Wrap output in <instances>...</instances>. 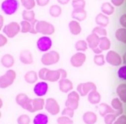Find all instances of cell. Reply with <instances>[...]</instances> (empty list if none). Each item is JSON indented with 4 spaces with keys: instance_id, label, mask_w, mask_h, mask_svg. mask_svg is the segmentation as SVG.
I'll list each match as a JSON object with an SVG mask.
<instances>
[{
    "instance_id": "1",
    "label": "cell",
    "mask_w": 126,
    "mask_h": 124,
    "mask_svg": "<svg viewBox=\"0 0 126 124\" xmlns=\"http://www.w3.org/2000/svg\"><path fill=\"white\" fill-rule=\"evenodd\" d=\"M38 77L41 80L48 81L50 82H56L61 79L67 78V72L64 69L49 70L47 68H42L38 71Z\"/></svg>"
},
{
    "instance_id": "2",
    "label": "cell",
    "mask_w": 126,
    "mask_h": 124,
    "mask_svg": "<svg viewBox=\"0 0 126 124\" xmlns=\"http://www.w3.org/2000/svg\"><path fill=\"white\" fill-rule=\"evenodd\" d=\"M16 78V73L13 69L7 70L3 75L0 76V87L5 89L13 84Z\"/></svg>"
},
{
    "instance_id": "3",
    "label": "cell",
    "mask_w": 126,
    "mask_h": 124,
    "mask_svg": "<svg viewBox=\"0 0 126 124\" xmlns=\"http://www.w3.org/2000/svg\"><path fill=\"white\" fill-rule=\"evenodd\" d=\"M60 60V54L56 51H49L46 52L41 57V63L46 66L57 64Z\"/></svg>"
},
{
    "instance_id": "4",
    "label": "cell",
    "mask_w": 126,
    "mask_h": 124,
    "mask_svg": "<svg viewBox=\"0 0 126 124\" xmlns=\"http://www.w3.org/2000/svg\"><path fill=\"white\" fill-rule=\"evenodd\" d=\"M35 29L38 33H41L47 36L52 35L55 30L54 25L46 21H38Z\"/></svg>"
},
{
    "instance_id": "5",
    "label": "cell",
    "mask_w": 126,
    "mask_h": 124,
    "mask_svg": "<svg viewBox=\"0 0 126 124\" xmlns=\"http://www.w3.org/2000/svg\"><path fill=\"white\" fill-rule=\"evenodd\" d=\"M19 7L18 0H4L1 2V8L2 11L8 15L14 14Z\"/></svg>"
},
{
    "instance_id": "6",
    "label": "cell",
    "mask_w": 126,
    "mask_h": 124,
    "mask_svg": "<svg viewBox=\"0 0 126 124\" xmlns=\"http://www.w3.org/2000/svg\"><path fill=\"white\" fill-rule=\"evenodd\" d=\"M32 99H30L25 93H19L16 96V102L24 110L32 113Z\"/></svg>"
},
{
    "instance_id": "7",
    "label": "cell",
    "mask_w": 126,
    "mask_h": 124,
    "mask_svg": "<svg viewBox=\"0 0 126 124\" xmlns=\"http://www.w3.org/2000/svg\"><path fill=\"white\" fill-rule=\"evenodd\" d=\"M2 32L7 37L13 38L21 32V25H19L17 22L12 21L3 27Z\"/></svg>"
},
{
    "instance_id": "8",
    "label": "cell",
    "mask_w": 126,
    "mask_h": 124,
    "mask_svg": "<svg viewBox=\"0 0 126 124\" xmlns=\"http://www.w3.org/2000/svg\"><path fill=\"white\" fill-rule=\"evenodd\" d=\"M80 94L78 91H71L69 93L67 96V99L65 102V107L71 108L74 110H78L79 107V101H80Z\"/></svg>"
},
{
    "instance_id": "9",
    "label": "cell",
    "mask_w": 126,
    "mask_h": 124,
    "mask_svg": "<svg viewBox=\"0 0 126 124\" xmlns=\"http://www.w3.org/2000/svg\"><path fill=\"white\" fill-rule=\"evenodd\" d=\"M45 110L51 115H57L60 112V106L58 101L53 98H49L45 102Z\"/></svg>"
},
{
    "instance_id": "10",
    "label": "cell",
    "mask_w": 126,
    "mask_h": 124,
    "mask_svg": "<svg viewBox=\"0 0 126 124\" xmlns=\"http://www.w3.org/2000/svg\"><path fill=\"white\" fill-rule=\"evenodd\" d=\"M94 90H97V86L92 82L80 83L77 87V91L80 96H86Z\"/></svg>"
},
{
    "instance_id": "11",
    "label": "cell",
    "mask_w": 126,
    "mask_h": 124,
    "mask_svg": "<svg viewBox=\"0 0 126 124\" xmlns=\"http://www.w3.org/2000/svg\"><path fill=\"white\" fill-rule=\"evenodd\" d=\"M106 62L112 66H119L123 62V58L115 51H109L106 57Z\"/></svg>"
},
{
    "instance_id": "12",
    "label": "cell",
    "mask_w": 126,
    "mask_h": 124,
    "mask_svg": "<svg viewBox=\"0 0 126 124\" xmlns=\"http://www.w3.org/2000/svg\"><path fill=\"white\" fill-rule=\"evenodd\" d=\"M52 45V41L51 38L47 35L41 37L37 41V48L41 52H47Z\"/></svg>"
},
{
    "instance_id": "13",
    "label": "cell",
    "mask_w": 126,
    "mask_h": 124,
    "mask_svg": "<svg viewBox=\"0 0 126 124\" xmlns=\"http://www.w3.org/2000/svg\"><path fill=\"white\" fill-rule=\"evenodd\" d=\"M86 60V55L83 52L78 51L77 53L73 54L72 57H71L70 63L75 68H80L83 66Z\"/></svg>"
},
{
    "instance_id": "14",
    "label": "cell",
    "mask_w": 126,
    "mask_h": 124,
    "mask_svg": "<svg viewBox=\"0 0 126 124\" xmlns=\"http://www.w3.org/2000/svg\"><path fill=\"white\" fill-rule=\"evenodd\" d=\"M48 89H49V85L46 82H40L35 84V85L34 86L33 92L37 96L42 97L47 93Z\"/></svg>"
},
{
    "instance_id": "15",
    "label": "cell",
    "mask_w": 126,
    "mask_h": 124,
    "mask_svg": "<svg viewBox=\"0 0 126 124\" xmlns=\"http://www.w3.org/2000/svg\"><path fill=\"white\" fill-rule=\"evenodd\" d=\"M58 86H59V90L63 93H69L70 91H72L73 89L72 82L67 78L61 79L58 82Z\"/></svg>"
},
{
    "instance_id": "16",
    "label": "cell",
    "mask_w": 126,
    "mask_h": 124,
    "mask_svg": "<svg viewBox=\"0 0 126 124\" xmlns=\"http://www.w3.org/2000/svg\"><path fill=\"white\" fill-rule=\"evenodd\" d=\"M100 40V37H99L97 35L92 32V34H90L89 36H87L86 40L88 43L89 47L92 50L94 49L99 47Z\"/></svg>"
},
{
    "instance_id": "17",
    "label": "cell",
    "mask_w": 126,
    "mask_h": 124,
    "mask_svg": "<svg viewBox=\"0 0 126 124\" xmlns=\"http://www.w3.org/2000/svg\"><path fill=\"white\" fill-rule=\"evenodd\" d=\"M19 60L24 65H30L33 62L32 54L29 50H23L19 54Z\"/></svg>"
},
{
    "instance_id": "18",
    "label": "cell",
    "mask_w": 126,
    "mask_h": 124,
    "mask_svg": "<svg viewBox=\"0 0 126 124\" xmlns=\"http://www.w3.org/2000/svg\"><path fill=\"white\" fill-rule=\"evenodd\" d=\"M1 63L4 68H10L15 63V59L13 55L10 54H5L1 58Z\"/></svg>"
},
{
    "instance_id": "19",
    "label": "cell",
    "mask_w": 126,
    "mask_h": 124,
    "mask_svg": "<svg viewBox=\"0 0 126 124\" xmlns=\"http://www.w3.org/2000/svg\"><path fill=\"white\" fill-rule=\"evenodd\" d=\"M83 121L86 124H95L97 121V116L94 112H86L83 115Z\"/></svg>"
},
{
    "instance_id": "20",
    "label": "cell",
    "mask_w": 126,
    "mask_h": 124,
    "mask_svg": "<svg viewBox=\"0 0 126 124\" xmlns=\"http://www.w3.org/2000/svg\"><path fill=\"white\" fill-rule=\"evenodd\" d=\"M69 29L73 35H78L82 32L81 26L79 21L76 20H72L69 23Z\"/></svg>"
},
{
    "instance_id": "21",
    "label": "cell",
    "mask_w": 126,
    "mask_h": 124,
    "mask_svg": "<svg viewBox=\"0 0 126 124\" xmlns=\"http://www.w3.org/2000/svg\"><path fill=\"white\" fill-rule=\"evenodd\" d=\"M45 102L46 101L42 98H36L32 99V113L43 110L45 107Z\"/></svg>"
},
{
    "instance_id": "22",
    "label": "cell",
    "mask_w": 126,
    "mask_h": 124,
    "mask_svg": "<svg viewBox=\"0 0 126 124\" xmlns=\"http://www.w3.org/2000/svg\"><path fill=\"white\" fill-rule=\"evenodd\" d=\"M72 16L78 21H83L86 18L87 13L84 9H74L72 12Z\"/></svg>"
},
{
    "instance_id": "23",
    "label": "cell",
    "mask_w": 126,
    "mask_h": 124,
    "mask_svg": "<svg viewBox=\"0 0 126 124\" xmlns=\"http://www.w3.org/2000/svg\"><path fill=\"white\" fill-rule=\"evenodd\" d=\"M88 101L91 104H98L101 101V95L97 90H94L88 95Z\"/></svg>"
},
{
    "instance_id": "24",
    "label": "cell",
    "mask_w": 126,
    "mask_h": 124,
    "mask_svg": "<svg viewBox=\"0 0 126 124\" xmlns=\"http://www.w3.org/2000/svg\"><path fill=\"white\" fill-rule=\"evenodd\" d=\"M38 78V74L35 71H29L24 75V80L28 84H35Z\"/></svg>"
},
{
    "instance_id": "25",
    "label": "cell",
    "mask_w": 126,
    "mask_h": 124,
    "mask_svg": "<svg viewBox=\"0 0 126 124\" xmlns=\"http://www.w3.org/2000/svg\"><path fill=\"white\" fill-rule=\"evenodd\" d=\"M111 105L119 115H123V101L119 98H114V99H112Z\"/></svg>"
},
{
    "instance_id": "26",
    "label": "cell",
    "mask_w": 126,
    "mask_h": 124,
    "mask_svg": "<svg viewBox=\"0 0 126 124\" xmlns=\"http://www.w3.org/2000/svg\"><path fill=\"white\" fill-rule=\"evenodd\" d=\"M99 113L101 116L105 117L108 114L117 113V112L112 108V107H110L107 104L103 103V104H100V106H99Z\"/></svg>"
},
{
    "instance_id": "27",
    "label": "cell",
    "mask_w": 126,
    "mask_h": 124,
    "mask_svg": "<svg viewBox=\"0 0 126 124\" xmlns=\"http://www.w3.org/2000/svg\"><path fill=\"white\" fill-rule=\"evenodd\" d=\"M95 21H96V24L98 26H103V27H106L109 25V17L106 15L103 14V12L102 13H99L96 16Z\"/></svg>"
},
{
    "instance_id": "28",
    "label": "cell",
    "mask_w": 126,
    "mask_h": 124,
    "mask_svg": "<svg viewBox=\"0 0 126 124\" xmlns=\"http://www.w3.org/2000/svg\"><path fill=\"white\" fill-rule=\"evenodd\" d=\"M116 92L123 103L126 104V84H120L118 85L116 89Z\"/></svg>"
},
{
    "instance_id": "29",
    "label": "cell",
    "mask_w": 126,
    "mask_h": 124,
    "mask_svg": "<svg viewBox=\"0 0 126 124\" xmlns=\"http://www.w3.org/2000/svg\"><path fill=\"white\" fill-rule=\"evenodd\" d=\"M33 124H48L49 118L48 116L44 113H39L33 118Z\"/></svg>"
},
{
    "instance_id": "30",
    "label": "cell",
    "mask_w": 126,
    "mask_h": 124,
    "mask_svg": "<svg viewBox=\"0 0 126 124\" xmlns=\"http://www.w3.org/2000/svg\"><path fill=\"white\" fill-rule=\"evenodd\" d=\"M114 7L109 2H105L101 6L102 12L106 15H111L114 12Z\"/></svg>"
},
{
    "instance_id": "31",
    "label": "cell",
    "mask_w": 126,
    "mask_h": 124,
    "mask_svg": "<svg viewBox=\"0 0 126 124\" xmlns=\"http://www.w3.org/2000/svg\"><path fill=\"white\" fill-rule=\"evenodd\" d=\"M99 48L103 51H108L111 48V41L106 36L100 37V43H99Z\"/></svg>"
},
{
    "instance_id": "32",
    "label": "cell",
    "mask_w": 126,
    "mask_h": 124,
    "mask_svg": "<svg viewBox=\"0 0 126 124\" xmlns=\"http://www.w3.org/2000/svg\"><path fill=\"white\" fill-rule=\"evenodd\" d=\"M115 37L117 40L126 43V28H120L117 29L115 32Z\"/></svg>"
},
{
    "instance_id": "33",
    "label": "cell",
    "mask_w": 126,
    "mask_h": 124,
    "mask_svg": "<svg viewBox=\"0 0 126 124\" xmlns=\"http://www.w3.org/2000/svg\"><path fill=\"white\" fill-rule=\"evenodd\" d=\"M49 14L53 18H58L59 17L62 13V9L61 7L58 4H53L49 7Z\"/></svg>"
},
{
    "instance_id": "34",
    "label": "cell",
    "mask_w": 126,
    "mask_h": 124,
    "mask_svg": "<svg viewBox=\"0 0 126 124\" xmlns=\"http://www.w3.org/2000/svg\"><path fill=\"white\" fill-rule=\"evenodd\" d=\"M35 12L31 10H25L22 12V18L23 20L29 21V22H32L35 20Z\"/></svg>"
},
{
    "instance_id": "35",
    "label": "cell",
    "mask_w": 126,
    "mask_h": 124,
    "mask_svg": "<svg viewBox=\"0 0 126 124\" xmlns=\"http://www.w3.org/2000/svg\"><path fill=\"white\" fill-rule=\"evenodd\" d=\"M88 43L86 42V40H80L78 41H77L75 44V48L78 51L80 52H84L87 50L88 49Z\"/></svg>"
},
{
    "instance_id": "36",
    "label": "cell",
    "mask_w": 126,
    "mask_h": 124,
    "mask_svg": "<svg viewBox=\"0 0 126 124\" xmlns=\"http://www.w3.org/2000/svg\"><path fill=\"white\" fill-rule=\"evenodd\" d=\"M20 25H21V32L22 33H27V32H31V29H32V24H31V22L23 20L21 22Z\"/></svg>"
},
{
    "instance_id": "37",
    "label": "cell",
    "mask_w": 126,
    "mask_h": 124,
    "mask_svg": "<svg viewBox=\"0 0 126 124\" xmlns=\"http://www.w3.org/2000/svg\"><path fill=\"white\" fill-rule=\"evenodd\" d=\"M120 116L117 113H110L106 115L104 117V123L105 124H114L117 118Z\"/></svg>"
},
{
    "instance_id": "38",
    "label": "cell",
    "mask_w": 126,
    "mask_h": 124,
    "mask_svg": "<svg viewBox=\"0 0 126 124\" xmlns=\"http://www.w3.org/2000/svg\"><path fill=\"white\" fill-rule=\"evenodd\" d=\"M35 0H21V3L22 6L28 10H32L35 6Z\"/></svg>"
},
{
    "instance_id": "39",
    "label": "cell",
    "mask_w": 126,
    "mask_h": 124,
    "mask_svg": "<svg viewBox=\"0 0 126 124\" xmlns=\"http://www.w3.org/2000/svg\"><path fill=\"white\" fill-rule=\"evenodd\" d=\"M92 33H94L97 35L99 37H106L107 35V30L105 29V27L98 26L92 29Z\"/></svg>"
},
{
    "instance_id": "40",
    "label": "cell",
    "mask_w": 126,
    "mask_h": 124,
    "mask_svg": "<svg viewBox=\"0 0 126 124\" xmlns=\"http://www.w3.org/2000/svg\"><path fill=\"white\" fill-rule=\"evenodd\" d=\"M94 62L98 66H103L106 63V57L103 54H96L94 57Z\"/></svg>"
},
{
    "instance_id": "41",
    "label": "cell",
    "mask_w": 126,
    "mask_h": 124,
    "mask_svg": "<svg viewBox=\"0 0 126 124\" xmlns=\"http://www.w3.org/2000/svg\"><path fill=\"white\" fill-rule=\"evenodd\" d=\"M86 6L85 0H73L72 7L74 9H84Z\"/></svg>"
},
{
    "instance_id": "42",
    "label": "cell",
    "mask_w": 126,
    "mask_h": 124,
    "mask_svg": "<svg viewBox=\"0 0 126 124\" xmlns=\"http://www.w3.org/2000/svg\"><path fill=\"white\" fill-rule=\"evenodd\" d=\"M30 118L27 115H21L17 118L18 124H30Z\"/></svg>"
},
{
    "instance_id": "43",
    "label": "cell",
    "mask_w": 126,
    "mask_h": 124,
    "mask_svg": "<svg viewBox=\"0 0 126 124\" xmlns=\"http://www.w3.org/2000/svg\"><path fill=\"white\" fill-rule=\"evenodd\" d=\"M57 123L58 124H73V121L71 118L62 115V116L58 118Z\"/></svg>"
},
{
    "instance_id": "44",
    "label": "cell",
    "mask_w": 126,
    "mask_h": 124,
    "mask_svg": "<svg viewBox=\"0 0 126 124\" xmlns=\"http://www.w3.org/2000/svg\"><path fill=\"white\" fill-rule=\"evenodd\" d=\"M117 76L121 80L126 81V65L121 66L117 71Z\"/></svg>"
},
{
    "instance_id": "45",
    "label": "cell",
    "mask_w": 126,
    "mask_h": 124,
    "mask_svg": "<svg viewBox=\"0 0 126 124\" xmlns=\"http://www.w3.org/2000/svg\"><path fill=\"white\" fill-rule=\"evenodd\" d=\"M74 114H75V110L69 107H65L62 111V115L67 116L71 118L74 117Z\"/></svg>"
},
{
    "instance_id": "46",
    "label": "cell",
    "mask_w": 126,
    "mask_h": 124,
    "mask_svg": "<svg viewBox=\"0 0 126 124\" xmlns=\"http://www.w3.org/2000/svg\"><path fill=\"white\" fill-rule=\"evenodd\" d=\"M114 124H126V115H120Z\"/></svg>"
},
{
    "instance_id": "47",
    "label": "cell",
    "mask_w": 126,
    "mask_h": 124,
    "mask_svg": "<svg viewBox=\"0 0 126 124\" xmlns=\"http://www.w3.org/2000/svg\"><path fill=\"white\" fill-rule=\"evenodd\" d=\"M7 43V36L3 35L2 34L0 35V47H3L5 46Z\"/></svg>"
},
{
    "instance_id": "48",
    "label": "cell",
    "mask_w": 126,
    "mask_h": 124,
    "mask_svg": "<svg viewBox=\"0 0 126 124\" xmlns=\"http://www.w3.org/2000/svg\"><path fill=\"white\" fill-rule=\"evenodd\" d=\"M120 24L123 28L126 29V13L120 16Z\"/></svg>"
},
{
    "instance_id": "49",
    "label": "cell",
    "mask_w": 126,
    "mask_h": 124,
    "mask_svg": "<svg viewBox=\"0 0 126 124\" xmlns=\"http://www.w3.org/2000/svg\"><path fill=\"white\" fill-rule=\"evenodd\" d=\"M36 4L40 7H44L47 5L49 2V0H35Z\"/></svg>"
},
{
    "instance_id": "50",
    "label": "cell",
    "mask_w": 126,
    "mask_h": 124,
    "mask_svg": "<svg viewBox=\"0 0 126 124\" xmlns=\"http://www.w3.org/2000/svg\"><path fill=\"white\" fill-rule=\"evenodd\" d=\"M37 22H38V20H36V19H35L32 22H31V24H32V29H31L30 33H32V34H37L38 33L37 31H36V29H35Z\"/></svg>"
},
{
    "instance_id": "51",
    "label": "cell",
    "mask_w": 126,
    "mask_h": 124,
    "mask_svg": "<svg viewBox=\"0 0 126 124\" xmlns=\"http://www.w3.org/2000/svg\"><path fill=\"white\" fill-rule=\"evenodd\" d=\"M111 1L112 4L114 6L120 7V6H121L124 3L125 0H111Z\"/></svg>"
},
{
    "instance_id": "52",
    "label": "cell",
    "mask_w": 126,
    "mask_h": 124,
    "mask_svg": "<svg viewBox=\"0 0 126 124\" xmlns=\"http://www.w3.org/2000/svg\"><path fill=\"white\" fill-rule=\"evenodd\" d=\"M92 51H93V52H94V54H100L103 52V51H102L99 47H97V48H96V49H92Z\"/></svg>"
},
{
    "instance_id": "53",
    "label": "cell",
    "mask_w": 126,
    "mask_h": 124,
    "mask_svg": "<svg viewBox=\"0 0 126 124\" xmlns=\"http://www.w3.org/2000/svg\"><path fill=\"white\" fill-rule=\"evenodd\" d=\"M57 1H58V2L59 4H61L62 5H64V4H67L69 2L70 0H57Z\"/></svg>"
},
{
    "instance_id": "54",
    "label": "cell",
    "mask_w": 126,
    "mask_h": 124,
    "mask_svg": "<svg viewBox=\"0 0 126 124\" xmlns=\"http://www.w3.org/2000/svg\"><path fill=\"white\" fill-rule=\"evenodd\" d=\"M3 24H4V18L1 15H0V29L3 27Z\"/></svg>"
},
{
    "instance_id": "55",
    "label": "cell",
    "mask_w": 126,
    "mask_h": 124,
    "mask_svg": "<svg viewBox=\"0 0 126 124\" xmlns=\"http://www.w3.org/2000/svg\"><path fill=\"white\" fill-rule=\"evenodd\" d=\"M123 62L126 65V52L123 54Z\"/></svg>"
},
{
    "instance_id": "56",
    "label": "cell",
    "mask_w": 126,
    "mask_h": 124,
    "mask_svg": "<svg viewBox=\"0 0 126 124\" xmlns=\"http://www.w3.org/2000/svg\"><path fill=\"white\" fill-rule=\"evenodd\" d=\"M0 103H1V105H0V108L2 107V105H3V103H2V99H0Z\"/></svg>"
}]
</instances>
